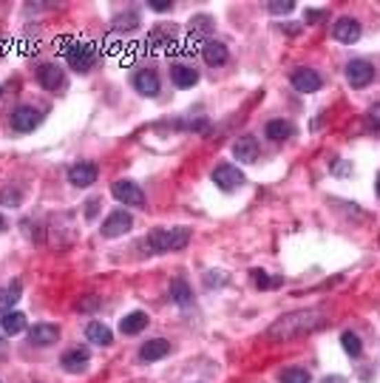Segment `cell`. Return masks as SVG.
Listing matches in <instances>:
<instances>
[{"instance_id":"ffe728a7","label":"cell","mask_w":380,"mask_h":383,"mask_svg":"<svg viewBox=\"0 0 380 383\" xmlns=\"http://www.w3.org/2000/svg\"><path fill=\"white\" fill-rule=\"evenodd\" d=\"M171 80L179 85V88H193L199 83V71L190 68V65H173L171 68Z\"/></svg>"},{"instance_id":"ac0fdd59","label":"cell","mask_w":380,"mask_h":383,"mask_svg":"<svg viewBox=\"0 0 380 383\" xmlns=\"http://www.w3.org/2000/svg\"><path fill=\"white\" fill-rule=\"evenodd\" d=\"M171 352V344L165 341V338H154V341H148L145 346L139 349V361L142 364H154V361H159V358H165Z\"/></svg>"},{"instance_id":"f546056e","label":"cell","mask_w":380,"mask_h":383,"mask_svg":"<svg viewBox=\"0 0 380 383\" xmlns=\"http://www.w3.org/2000/svg\"><path fill=\"white\" fill-rule=\"evenodd\" d=\"M267 9H270L273 14H290V12L295 9V3H270Z\"/></svg>"},{"instance_id":"44dd1931","label":"cell","mask_w":380,"mask_h":383,"mask_svg":"<svg viewBox=\"0 0 380 383\" xmlns=\"http://www.w3.org/2000/svg\"><path fill=\"white\" fill-rule=\"evenodd\" d=\"M85 338L91 341V344H97V346H111V329L105 327V324H100V321H91L88 327H85Z\"/></svg>"},{"instance_id":"603a6c76","label":"cell","mask_w":380,"mask_h":383,"mask_svg":"<svg viewBox=\"0 0 380 383\" xmlns=\"http://www.w3.org/2000/svg\"><path fill=\"white\" fill-rule=\"evenodd\" d=\"M145 327H148V315L145 313H131V315H125L120 321V332L123 335H136V332H142Z\"/></svg>"},{"instance_id":"ba28073f","label":"cell","mask_w":380,"mask_h":383,"mask_svg":"<svg viewBox=\"0 0 380 383\" xmlns=\"http://www.w3.org/2000/svg\"><path fill=\"white\" fill-rule=\"evenodd\" d=\"M372 77H374V65L366 63V60H352V63L346 65V80H349V85H355V88L369 85Z\"/></svg>"},{"instance_id":"3957f363","label":"cell","mask_w":380,"mask_h":383,"mask_svg":"<svg viewBox=\"0 0 380 383\" xmlns=\"http://www.w3.org/2000/svg\"><path fill=\"white\" fill-rule=\"evenodd\" d=\"M94 57H97V49H94L91 43H71L65 49V60L77 74H85V71L94 65Z\"/></svg>"},{"instance_id":"8992f818","label":"cell","mask_w":380,"mask_h":383,"mask_svg":"<svg viewBox=\"0 0 380 383\" xmlns=\"http://www.w3.org/2000/svg\"><path fill=\"white\" fill-rule=\"evenodd\" d=\"M134 227V216H131V213L128 210H114L111 213V216L103 222V236L105 238H116V236H123V233H128Z\"/></svg>"},{"instance_id":"4316f807","label":"cell","mask_w":380,"mask_h":383,"mask_svg":"<svg viewBox=\"0 0 380 383\" xmlns=\"http://www.w3.org/2000/svg\"><path fill=\"white\" fill-rule=\"evenodd\" d=\"M341 344H344V349L352 355V358H358L361 352H363V344H361V338L355 332H344L341 335Z\"/></svg>"},{"instance_id":"d4e9b609","label":"cell","mask_w":380,"mask_h":383,"mask_svg":"<svg viewBox=\"0 0 380 383\" xmlns=\"http://www.w3.org/2000/svg\"><path fill=\"white\" fill-rule=\"evenodd\" d=\"M171 298H173L176 304H182V307H187L190 301H193V296H190V287H187L182 278H176V281L171 284Z\"/></svg>"},{"instance_id":"836d02e7","label":"cell","mask_w":380,"mask_h":383,"mask_svg":"<svg viewBox=\"0 0 380 383\" xmlns=\"http://www.w3.org/2000/svg\"><path fill=\"white\" fill-rule=\"evenodd\" d=\"M148 6H151L154 12H162V14H165V12H171V9H173V3H148Z\"/></svg>"},{"instance_id":"7402d4cb","label":"cell","mask_w":380,"mask_h":383,"mask_svg":"<svg viewBox=\"0 0 380 383\" xmlns=\"http://www.w3.org/2000/svg\"><path fill=\"white\" fill-rule=\"evenodd\" d=\"M0 329H3V332H9V335H17V332H23V329H26V315H23V313H17V309H9V313H3V315H0Z\"/></svg>"},{"instance_id":"d6986e66","label":"cell","mask_w":380,"mask_h":383,"mask_svg":"<svg viewBox=\"0 0 380 383\" xmlns=\"http://www.w3.org/2000/svg\"><path fill=\"white\" fill-rule=\"evenodd\" d=\"M264 134L273 139V142H287L293 134H295V125L290 123V119H270Z\"/></svg>"},{"instance_id":"9c48e42d","label":"cell","mask_w":380,"mask_h":383,"mask_svg":"<svg viewBox=\"0 0 380 383\" xmlns=\"http://www.w3.org/2000/svg\"><path fill=\"white\" fill-rule=\"evenodd\" d=\"M242 182H244V176L235 165H219L216 171H213V185L222 187V190H235Z\"/></svg>"},{"instance_id":"4fadbf2b","label":"cell","mask_w":380,"mask_h":383,"mask_svg":"<svg viewBox=\"0 0 380 383\" xmlns=\"http://www.w3.org/2000/svg\"><path fill=\"white\" fill-rule=\"evenodd\" d=\"M29 341L34 346H52L60 341V327L57 324H34L29 329Z\"/></svg>"},{"instance_id":"277c9868","label":"cell","mask_w":380,"mask_h":383,"mask_svg":"<svg viewBox=\"0 0 380 383\" xmlns=\"http://www.w3.org/2000/svg\"><path fill=\"white\" fill-rule=\"evenodd\" d=\"M111 194H114L116 202H123L128 207H142V205H145V194H142V187L136 182H128V179L114 182L111 185Z\"/></svg>"},{"instance_id":"74e56055","label":"cell","mask_w":380,"mask_h":383,"mask_svg":"<svg viewBox=\"0 0 380 383\" xmlns=\"http://www.w3.org/2000/svg\"><path fill=\"white\" fill-rule=\"evenodd\" d=\"M374 187H377V196H380V174H377V182H374Z\"/></svg>"},{"instance_id":"8d00e7d4","label":"cell","mask_w":380,"mask_h":383,"mask_svg":"<svg viewBox=\"0 0 380 383\" xmlns=\"http://www.w3.org/2000/svg\"><path fill=\"white\" fill-rule=\"evenodd\" d=\"M3 230H6V219H3V216H0V233H3Z\"/></svg>"},{"instance_id":"1f68e13d","label":"cell","mask_w":380,"mask_h":383,"mask_svg":"<svg viewBox=\"0 0 380 383\" xmlns=\"http://www.w3.org/2000/svg\"><path fill=\"white\" fill-rule=\"evenodd\" d=\"M97 210H100V199H88V205H85V219L91 222L94 216H97Z\"/></svg>"},{"instance_id":"e0dca14e","label":"cell","mask_w":380,"mask_h":383,"mask_svg":"<svg viewBox=\"0 0 380 383\" xmlns=\"http://www.w3.org/2000/svg\"><path fill=\"white\" fill-rule=\"evenodd\" d=\"M202 57H204L207 65H224L230 54H227V45H224V43H219V40H204Z\"/></svg>"},{"instance_id":"9a60e30c","label":"cell","mask_w":380,"mask_h":383,"mask_svg":"<svg viewBox=\"0 0 380 383\" xmlns=\"http://www.w3.org/2000/svg\"><path fill=\"white\" fill-rule=\"evenodd\" d=\"M60 366L71 375H77V372H85L88 369V352L83 346H74V349H68L63 358H60Z\"/></svg>"},{"instance_id":"5bb4252c","label":"cell","mask_w":380,"mask_h":383,"mask_svg":"<svg viewBox=\"0 0 380 383\" xmlns=\"http://www.w3.org/2000/svg\"><path fill=\"white\" fill-rule=\"evenodd\" d=\"M68 179L74 187H88L97 182V165H91V162H77L74 167L68 171Z\"/></svg>"},{"instance_id":"cb8c5ba5","label":"cell","mask_w":380,"mask_h":383,"mask_svg":"<svg viewBox=\"0 0 380 383\" xmlns=\"http://www.w3.org/2000/svg\"><path fill=\"white\" fill-rule=\"evenodd\" d=\"M17 298H20V284L17 281L12 287H3V290H0V313H9V307L17 304Z\"/></svg>"},{"instance_id":"484cf974","label":"cell","mask_w":380,"mask_h":383,"mask_svg":"<svg viewBox=\"0 0 380 383\" xmlns=\"http://www.w3.org/2000/svg\"><path fill=\"white\" fill-rule=\"evenodd\" d=\"M281 383H310V372L306 369H298V366H290V369H284L278 375Z\"/></svg>"},{"instance_id":"83f0119b","label":"cell","mask_w":380,"mask_h":383,"mask_svg":"<svg viewBox=\"0 0 380 383\" xmlns=\"http://www.w3.org/2000/svg\"><path fill=\"white\" fill-rule=\"evenodd\" d=\"M20 190L17 187H3V190H0V202H3V205H9V207H17L20 205Z\"/></svg>"},{"instance_id":"6da1fadb","label":"cell","mask_w":380,"mask_h":383,"mask_svg":"<svg viewBox=\"0 0 380 383\" xmlns=\"http://www.w3.org/2000/svg\"><path fill=\"white\" fill-rule=\"evenodd\" d=\"M326 324V315L321 309H301V313H287L281 315L278 321L270 324L267 338L270 341H293L301 338V335H310L315 329H321Z\"/></svg>"},{"instance_id":"d6a6232c","label":"cell","mask_w":380,"mask_h":383,"mask_svg":"<svg viewBox=\"0 0 380 383\" xmlns=\"http://www.w3.org/2000/svg\"><path fill=\"white\" fill-rule=\"evenodd\" d=\"M224 281H227V276H216V273H207V276H204V284H207V287H210V284L216 287V284H224Z\"/></svg>"},{"instance_id":"d590c367","label":"cell","mask_w":380,"mask_h":383,"mask_svg":"<svg viewBox=\"0 0 380 383\" xmlns=\"http://www.w3.org/2000/svg\"><path fill=\"white\" fill-rule=\"evenodd\" d=\"M306 17H310V23H318V20L324 17V14H321V12H310V14H306Z\"/></svg>"},{"instance_id":"e575fe53","label":"cell","mask_w":380,"mask_h":383,"mask_svg":"<svg viewBox=\"0 0 380 383\" xmlns=\"http://www.w3.org/2000/svg\"><path fill=\"white\" fill-rule=\"evenodd\" d=\"M321 383H346V380H344L341 375H329V377H324Z\"/></svg>"},{"instance_id":"52a82bcc","label":"cell","mask_w":380,"mask_h":383,"mask_svg":"<svg viewBox=\"0 0 380 383\" xmlns=\"http://www.w3.org/2000/svg\"><path fill=\"white\" fill-rule=\"evenodd\" d=\"M37 83L49 91H63L65 88V71L54 63H43V65H37Z\"/></svg>"},{"instance_id":"2e32d148","label":"cell","mask_w":380,"mask_h":383,"mask_svg":"<svg viewBox=\"0 0 380 383\" xmlns=\"http://www.w3.org/2000/svg\"><path fill=\"white\" fill-rule=\"evenodd\" d=\"M233 156L239 159V162H255L258 159V142H255V136L244 134V136L235 139L233 142Z\"/></svg>"},{"instance_id":"8fae6325","label":"cell","mask_w":380,"mask_h":383,"mask_svg":"<svg viewBox=\"0 0 380 383\" xmlns=\"http://www.w3.org/2000/svg\"><path fill=\"white\" fill-rule=\"evenodd\" d=\"M290 83L301 94H315L321 88V74H318V71H313V68H298V71H293Z\"/></svg>"},{"instance_id":"30bf717a","label":"cell","mask_w":380,"mask_h":383,"mask_svg":"<svg viewBox=\"0 0 380 383\" xmlns=\"http://www.w3.org/2000/svg\"><path fill=\"white\" fill-rule=\"evenodd\" d=\"M134 88L142 94V97H156L159 94V77H156V71L154 68H139L136 74L131 77Z\"/></svg>"},{"instance_id":"5b68a950","label":"cell","mask_w":380,"mask_h":383,"mask_svg":"<svg viewBox=\"0 0 380 383\" xmlns=\"http://www.w3.org/2000/svg\"><path fill=\"white\" fill-rule=\"evenodd\" d=\"M40 123H43V114H40L37 108H32V105H20V108H14V114H12V128H14L17 134H29V131H34Z\"/></svg>"},{"instance_id":"7c38bea8","label":"cell","mask_w":380,"mask_h":383,"mask_svg":"<svg viewBox=\"0 0 380 383\" xmlns=\"http://www.w3.org/2000/svg\"><path fill=\"white\" fill-rule=\"evenodd\" d=\"M332 34H335L338 43H358L361 40V23L355 17H341V20H335V26H332Z\"/></svg>"},{"instance_id":"7a4b0ae2","label":"cell","mask_w":380,"mask_h":383,"mask_svg":"<svg viewBox=\"0 0 380 383\" xmlns=\"http://www.w3.org/2000/svg\"><path fill=\"white\" fill-rule=\"evenodd\" d=\"M190 242V230L187 227H156L148 236V247L154 253H176Z\"/></svg>"},{"instance_id":"4dcf8cb0","label":"cell","mask_w":380,"mask_h":383,"mask_svg":"<svg viewBox=\"0 0 380 383\" xmlns=\"http://www.w3.org/2000/svg\"><path fill=\"white\" fill-rule=\"evenodd\" d=\"M369 125H372L374 131H380V103L369 108Z\"/></svg>"},{"instance_id":"f1b7e54d","label":"cell","mask_w":380,"mask_h":383,"mask_svg":"<svg viewBox=\"0 0 380 383\" xmlns=\"http://www.w3.org/2000/svg\"><path fill=\"white\" fill-rule=\"evenodd\" d=\"M253 281L261 287V290H267V287L273 284V281H270V276H267L264 270H253Z\"/></svg>"}]
</instances>
